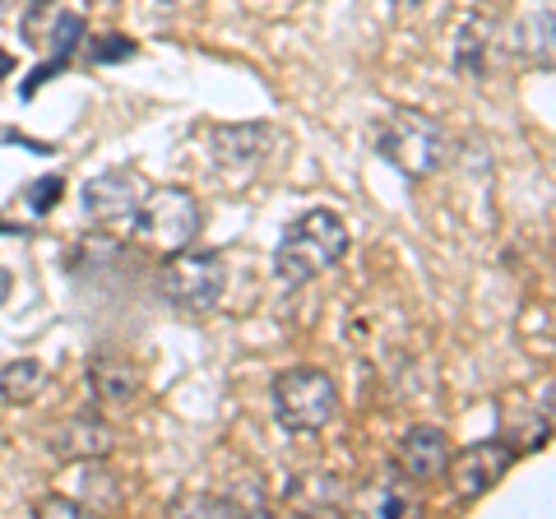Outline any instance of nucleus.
<instances>
[{
  "instance_id": "obj_25",
  "label": "nucleus",
  "mask_w": 556,
  "mask_h": 519,
  "mask_svg": "<svg viewBox=\"0 0 556 519\" xmlns=\"http://www.w3.org/2000/svg\"><path fill=\"white\" fill-rule=\"evenodd\" d=\"M394 5H404V10H417V5H427V0H394Z\"/></svg>"
},
{
  "instance_id": "obj_21",
  "label": "nucleus",
  "mask_w": 556,
  "mask_h": 519,
  "mask_svg": "<svg viewBox=\"0 0 556 519\" xmlns=\"http://www.w3.org/2000/svg\"><path fill=\"white\" fill-rule=\"evenodd\" d=\"M33 515L79 519V515H89V510H84V501H79V496H56V492H51V496H38V501H33Z\"/></svg>"
},
{
  "instance_id": "obj_18",
  "label": "nucleus",
  "mask_w": 556,
  "mask_h": 519,
  "mask_svg": "<svg viewBox=\"0 0 556 519\" xmlns=\"http://www.w3.org/2000/svg\"><path fill=\"white\" fill-rule=\"evenodd\" d=\"M56 14H61L56 0H33L28 14H24V42L47 47V33H51V24H56Z\"/></svg>"
},
{
  "instance_id": "obj_10",
  "label": "nucleus",
  "mask_w": 556,
  "mask_h": 519,
  "mask_svg": "<svg viewBox=\"0 0 556 519\" xmlns=\"http://www.w3.org/2000/svg\"><path fill=\"white\" fill-rule=\"evenodd\" d=\"M496 51H501V24L486 10L464 14L455 28V71L468 79H486L496 71Z\"/></svg>"
},
{
  "instance_id": "obj_24",
  "label": "nucleus",
  "mask_w": 556,
  "mask_h": 519,
  "mask_svg": "<svg viewBox=\"0 0 556 519\" xmlns=\"http://www.w3.org/2000/svg\"><path fill=\"white\" fill-rule=\"evenodd\" d=\"M10 65H14V61L5 56V51H0V79H5V75H10Z\"/></svg>"
},
{
  "instance_id": "obj_23",
  "label": "nucleus",
  "mask_w": 556,
  "mask_h": 519,
  "mask_svg": "<svg viewBox=\"0 0 556 519\" xmlns=\"http://www.w3.org/2000/svg\"><path fill=\"white\" fill-rule=\"evenodd\" d=\"M89 5H93V10H116L121 0H89Z\"/></svg>"
},
{
  "instance_id": "obj_17",
  "label": "nucleus",
  "mask_w": 556,
  "mask_h": 519,
  "mask_svg": "<svg viewBox=\"0 0 556 519\" xmlns=\"http://www.w3.org/2000/svg\"><path fill=\"white\" fill-rule=\"evenodd\" d=\"M519 343L533 353L552 362V306L547 302H529L525 316H519Z\"/></svg>"
},
{
  "instance_id": "obj_2",
  "label": "nucleus",
  "mask_w": 556,
  "mask_h": 519,
  "mask_svg": "<svg viewBox=\"0 0 556 519\" xmlns=\"http://www.w3.org/2000/svg\"><path fill=\"white\" fill-rule=\"evenodd\" d=\"M371 144L394 172H404L408 181L437 177L450 159V135L437 116L417 112V107H394L390 116H380L371 126Z\"/></svg>"
},
{
  "instance_id": "obj_5",
  "label": "nucleus",
  "mask_w": 556,
  "mask_h": 519,
  "mask_svg": "<svg viewBox=\"0 0 556 519\" xmlns=\"http://www.w3.org/2000/svg\"><path fill=\"white\" fill-rule=\"evenodd\" d=\"M228 292V260L214 251H177L163 265V298L186 311V316H208L218 311Z\"/></svg>"
},
{
  "instance_id": "obj_3",
  "label": "nucleus",
  "mask_w": 556,
  "mask_h": 519,
  "mask_svg": "<svg viewBox=\"0 0 556 519\" xmlns=\"http://www.w3.org/2000/svg\"><path fill=\"white\" fill-rule=\"evenodd\" d=\"M274 422L292 436H316L334 422L339 413V385L320 367H288L274 376Z\"/></svg>"
},
{
  "instance_id": "obj_11",
  "label": "nucleus",
  "mask_w": 556,
  "mask_h": 519,
  "mask_svg": "<svg viewBox=\"0 0 556 519\" xmlns=\"http://www.w3.org/2000/svg\"><path fill=\"white\" fill-rule=\"evenodd\" d=\"M47 450L56 459H70V464L108 459L112 450H116V431L102 422V418H93V413H79V418H65L61 427H51Z\"/></svg>"
},
{
  "instance_id": "obj_4",
  "label": "nucleus",
  "mask_w": 556,
  "mask_h": 519,
  "mask_svg": "<svg viewBox=\"0 0 556 519\" xmlns=\"http://www.w3.org/2000/svg\"><path fill=\"white\" fill-rule=\"evenodd\" d=\"M200 200L190 195L186 186H159V190H144V200H139V210L130 214L135 223V241L149 251H159L163 260L186 251L190 241L200 232Z\"/></svg>"
},
{
  "instance_id": "obj_26",
  "label": "nucleus",
  "mask_w": 556,
  "mask_h": 519,
  "mask_svg": "<svg viewBox=\"0 0 556 519\" xmlns=\"http://www.w3.org/2000/svg\"><path fill=\"white\" fill-rule=\"evenodd\" d=\"M159 5H190V0H159Z\"/></svg>"
},
{
  "instance_id": "obj_7",
  "label": "nucleus",
  "mask_w": 556,
  "mask_h": 519,
  "mask_svg": "<svg viewBox=\"0 0 556 519\" xmlns=\"http://www.w3.org/2000/svg\"><path fill=\"white\" fill-rule=\"evenodd\" d=\"M274 149V126L265 121H247V126H214L208 130V159L218 172L247 181L251 172L265 163V153Z\"/></svg>"
},
{
  "instance_id": "obj_19",
  "label": "nucleus",
  "mask_w": 556,
  "mask_h": 519,
  "mask_svg": "<svg viewBox=\"0 0 556 519\" xmlns=\"http://www.w3.org/2000/svg\"><path fill=\"white\" fill-rule=\"evenodd\" d=\"M84 56H89L93 65H112V61L135 56V42H130V38H121V33H98L93 42L84 38Z\"/></svg>"
},
{
  "instance_id": "obj_9",
  "label": "nucleus",
  "mask_w": 556,
  "mask_h": 519,
  "mask_svg": "<svg viewBox=\"0 0 556 519\" xmlns=\"http://www.w3.org/2000/svg\"><path fill=\"white\" fill-rule=\"evenodd\" d=\"M144 200V186H139L135 172L112 167L102 177L84 181V214H89L98 228H112V223H130V214Z\"/></svg>"
},
{
  "instance_id": "obj_6",
  "label": "nucleus",
  "mask_w": 556,
  "mask_h": 519,
  "mask_svg": "<svg viewBox=\"0 0 556 519\" xmlns=\"http://www.w3.org/2000/svg\"><path fill=\"white\" fill-rule=\"evenodd\" d=\"M510 464H515L510 441H473V445H464L459 455H450L445 478H450V488H455V496L464 501V506H473V501H482L501 478L510 473Z\"/></svg>"
},
{
  "instance_id": "obj_20",
  "label": "nucleus",
  "mask_w": 556,
  "mask_h": 519,
  "mask_svg": "<svg viewBox=\"0 0 556 519\" xmlns=\"http://www.w3.org/2000/svg\"><path fill=\"white\" fill-rule=\"evenodd\" d=\"M61 195H65V177H38V181L28 186V210L33 214H47Z\"/></svg>"
},
{
  "instance_id": "obj_27",
  "label": "nucleus",
  "mask_w": 556,
  "mask_h": 519,
  "mask_svg": "<svg viewBox=\"0 0 556 519\" xmlns=\"http://www.w3.org/2000/svg\"><path fill=\"white\" fill-rule=\"evenodd\" d=\"M10 5H14V0H0V10H10Z\"/></svg>"
},
{
  "instance_id": "obj_1",
  "label": "nucleus",
  "mask_w": 556,
  "mask_h": 519,
  "mask_svg": "<svg viewBox=\"0 0 556 519\" xmlns=\"http://www.w3.org/2000/svg\"><path fill=\"white\" fill-rule=\"evenodd\" d=\"M343 255H348V223L334 210H306L278 237L274 274L288 288H302L311 279H320V274H329Z\"/></svg>"
},
{
  "instance_id": "obj_15",
  "label": "nucleus",
  "mask_w": 556,
  "mask_h": 519,
  "mask_svg": "<svg viewBox=\"0 0 556 519\" xmlns=\"http://www.w3.org/2000/svg\"><path fill=\"white\" fill-rule=\"evenodd\" d=\"M79 501H84V510H116L121 506V478L112 469H102V459H89L84 464Z\"/></svg>"
},
{
  "instance_id": "obj_16",
  "label": "nucleus",
  "mask_w": 556,
  "mask_h": 519,
  "mask_svg": "<svg viewBox=\"0 0 556 519\" xmlns=\"http://www.w3.org/2000/svg\"><path fill=\"white\" fill-rule=\"evenodd\" d=\"M84 38H89V33H84V14H56V24H51V33H47V47H51V65H56V71H65L70 61H75V51L84 47Z\"/></svg>"
},
{
  "instance_id": "obj_12",
  "label": "nucleus",
  "mask_w": 556,
  "mask_h": 519,
  "mask_svg": "<svg viewBox=\"0 0 556 519\" xmlns=\"http://www.w3.org/2000/svg\"><path fill=\"white\" fill-rule=\"evenodd\" d=\"M501 47H510L525 65L552 71V5H533L525 10L519 24H501Z\"/></svg>"
},
{
  "instance_id": "obj_22",
  "label": "nucleus",
  "mask_w": 556,
  "mask_h": 519,
  "mask_svg": "<svg viewBox=\"0 0 556 519\" xmlns=\"http://www.w3.org/2000/svg\"><path fill=\"white\" fill-rule=\"evenodd\" d=\"M10 292H14V274H10V269H0V306L10 302Z\"/></svg>"
},
{
  "instance_id": "obj_8",
  "label": "nucleus",
  "mask_w": 556,
  "mask_h": 519,
  "mask_svg": "<svg viewBox=\"0 0 556 519\" xmlns=\"http://www.w3.org/2000/svg\"><path fill=\"white\" fill-rule=\"evenodd\" d=\"M450 455H455V450H450L445 427L417 422V427H408L404 436H399V445H394V469L404 473V482H413V488H431V482L445 478Z\"/></svg>"
},
{
  "instance_id": "obj_14",
  "label": "nucleus",
  "mask_w": 556,
  "mask_h": 519,
  "mask_svg": "<svg viewBox=\"0 0 556 519\" xmlns=\"http://www.w3.org/2000/svg\"><path fill=\"white\" fill-rule=\"evenodd\" d=\"M47 390V367L38 357H14L0 367V400L5 404H33Z\"/></svg>"
},
{
  "instance_id": "obj_13",
  "label": "nucleus",
  "mask_w": 556,
  "mask_h": 519,
  "mask_svg": "<svg viewBox=\"0 0 556 519\" xmlns=\"http://www.w3.org/2000/svg\"><path fill=\"white\" fill-rule=\"evenodd\" d=\"M89 390L98 404H130L139 390H144V376H139V367L130 357H116V353H98L89 357Z\"/></svg>"
}]
</instances>
